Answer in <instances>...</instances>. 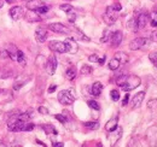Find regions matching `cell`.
I'll list each match as a JSON object with an SVG mask.
<instances>
[{
	"label": "cell",
	"instance_id": "1",
	"mask_svg": "<svg viewBox=\"0 0 157 147\" xmlns=\"http://www.w3.org/2000/svg\"><path fill=\"white\" fill-rule=\"evenodd\" d=\"M140 78L134 75H121L116 78V83L118 87H121V89L129 92L134 88H137L138 86H140Z\"/></svg>",
	"mask_w": 157,
	"mask_h": 147
},
{
	"label": "cell",
	"instance_id": "2",
	"mask_svg": "<svg viewBox=\"0 0 157 147\" xmlns=\"http://www.w3.org/2000/svg\"><path fill=\"white\" fill-rule=\"evenodd\" d=\"M118 18V15H117V11L113 7V6H108L104 15H103V19L104 22L108 24V25H113Z\"/></svg>",
	"mask_w": 157,
	"mask_h": 147
},
{
	"label": "cell",
	"instance_id": "3",
	"mask_svg": "<svg viewBox=\"0 0 157 147\" xmlns=\"http://www.w3.org/2000/svg\"><path fill=\"white\" fill-rule=\"evenodd\" d=\"M58 101L62 105H71L75 101V98L69 91H60L58 93Z\"/></svg>",
	"mask_w": 157,
	"mask_h": 147
},
{
	"label": "cell",
	"instance_id": "4",
	"mask_svg": "<svg viewBox=\"0 0 157 147\" xmlns=\"http://www.w3.org/2000/svg\"><path fill=\"white\" fill-rule=\"evenodd\" d=\"M48 48L53 52L57 53H65L67 52V45L63 41H58V40H53L48 42Z\"/></svg>",
	"mask_w": 157,
	"mask_h": 147
},
{
	"label": "cell",
	"instance_id": "5",
	"mask_svg": "<svg viewBox=\"0 0 157 147\" xmlns=\"http://www.w3.org/2000/svg\"><path fill=\"white\" fill-rule=\"evenodd\" d=\"M57 65H58V62H57V58L55 55H50L47 62H46V71L48 75H53L57 70Z\"/></svg>",
	"mask_w": 157,
	"mask_h": 147
},
{
	"label": "cell",
	"instance_id": "6",
	"mask_svg": "<svg viewBox=\"0 0 157 147\" xmlns=\"http://www.w3.org/2000/svg\"><path fill=\"white\" fill-rule=\"evenodd\" d=\"M48 29L58 34H70V29L62 23H51L48 25Z\"/></svg>",
	"mask_w": 157,
	"mask_h": 147
},
{
	"label": "cell",
	"instance_id": "7",
	"mask_svg": "<svg viewBox=\"0 0 157 147\" xmlns=\"http://www.w3.org/2000/svg\"><path fill=\"white\" fill-rule=\"evenodd\" d=\"M146 42H147L146 37H137V39H134L129 42V48L132 51H138V50L143 48L146 45Z\"/></svg>",
	"mask_w": 157,
	"mask_h": 147
},
{
	"label": "cell",
	"instance_id": "8",
	"mask_svg": "<svg viewBox=\"0 0 157 147\" xmlns=\"http://www.w3.org/2000/svg\"><path fill=\"white\" fill-rule=\"evenodd\" d=\"M121 136H122V128H116L115 130L109 131L108 139H109V141H110V145H111V146L116 145V142L121 139Z\"/></svg>",
	"mask_w": 157,
	"mask_h": 147
},
{
	"label": "cell",
	"instance_id": "9",
	"mask_svg": "<svg viewBox=\"0 0 157 147\" xmlns=\"http://www.w3.org/2000/svg\"><path fill=\"white\" fill-rule=\"evenodd\" d=\"M144 98H145V92H139L137 94H134V96L132 98L131 100V107L132 109H138L140 107V105L143 104L144 101Z\"/></svg>",
	"mask_w": 157,
	"mask_h": 147
},
{
	"label": "cell",
	"instance_id": "10",
	"mask_svg": "<svg viewBox=\"0 0 157 147\" xmlns=\"http://www.w3.org/2000/svg\"><path fill=\"white\" fill-rule=\"evenodd\" d=\"M24 18L27 22H30V23H36V22H41V17H40V15L36 12V11H34V10H28L27 12H24Z\"/></svg>",
	"mask_w": 157,
	"mask_h": 147
},
{
	"label": "cell",
	"instance_id": "11",
	"mask_svg": "<svg viewBox=\"0 0 157 147\" xmlns=\"http://www.w3.org/2000/svg\"><path fill=\"white\" fill-rule=\"evenodd\" d=\"M9 13H10L11 18L13 19V21H18V19H21L22 17H23V15H24V10H23L22 6H13V7L10 9Z\"/></svg>",
	"mask_w": 157,
	"mask_h": 147
},
{
	"label": "cell",
	"instance_id": "12",
	"mask_svg": "<svg viewBox=\"0 0 157 147\" xmlns=\"http://www.w3.org/2000/svg\"><path fill=\"white\" fill-rule=\"evenodd\" d=\"M64 42H65V45H67V52H68V53L75 55V53L78 51V43H76L75 39H73V37H68L67 41H64Z\"/></svg>",
	"mask_w": 157,
	"mask_h": 147
},
{
	"label": "cell",
	"instance_id": "13",
	"mask_svg": "<svg viewBox=\"0 0 157 147\" xmlns=\"http://www.w3.org/2000/svg\"><path fill=\"white\" fill-rule=\"evenodd\" d=\"M35 39H36L38 42H41V43L45 42L47 40V29L46 28H42V27L38 28L35 30Z\"/></svg>",
	"mask_w": 157,
	"mask_h": 147
},
{
	"label": "cell",
	"instance_id": "14",
	"mask_svg": "<svg viewBox=\"0 0 157 147\" xmlns=\"http://www.w3.org/2000/svg\"><path fill=\"white\" fill-rule=\"evenodd\" d=\"M122 39H123V35H122V32H114L113 33V35L110 37V41H111V46L113 47H117L121 45V42H122Z\"/></svg>",
	"mask_w": 157,
	"mask_h": 147
},
{
	"label": "cell",
	"instance_id": "15",
	"mask_svg": "<svg viewBox=\"0 0 157 147\" xmlns=\"http://www.w3.org/2000/svg\"><path fill=\"white\" fill-rule=\"evenodd\" d=\"M149 22V15L146 13H140L137 17V24H138V29H144L146 27Z\"/></svg>",
	"mask_w": 157,
	"mask_h": 147
},
{
	"label": "cell",
	"instance_id": "16",
	"mask_svg": "<svg viewBox=\"0 0 157 147\" xmlns=\"http://www.w3.org/2000/svg\"><path fill=\"white\" fill-rule=\"evenodd\" d=\"M13 76V71L7 68V66H2L0 68V80H6V78H10Z\"/></svg>",
	"mask_w": 157,
	"mask_h": 147
},
{
	"label": "cell",
	"instance_id": "17",
	"mask_svg": "<svg viewBox=\"0 0 157 147\" xmlns=\"http://www.w3.org/2000/svg\"><path fill=\"white\" fill-rule=\"evenodd\" d=\"M101 91H103V85L100 82H94L91 87V94L93 96H99Z\"/></svg>",
	"mask_w": 157,
	"mask_h": 147
},
{
	"label": "cell",
	"instance_id": "18",
	"mask_svg": "<svg viewBox=\"0 0 157 147\" xmlns=\"http://www.w3.org/2000/svg\"><path fill=\"white\" fill-rule=\"evenodd\" d=\"M42 5H45L41 0H29V1H27V9L28 10H36V9H39L40 6H42Z\"/></svg>",
	"mask_w": 157,
	"mask_h": 147
},
{
	"label": "cell",
	"instance_id": "19",
	"mask_svg": "<svg viewBox=\"0 0 157 147\" xmlns=\"http://www.w3.org/2000/svg\"><path fill=\"white\" fill-rule=\"evenodd\" d=\"M117 123H118V118L117 117H114L111 118L110 121H108V123L105 124V130L106 131H111V130H115L117 128Z\"/></svg>",
	"mask_w": 157,
	"mask_h": 147
},
{
	"label": "cell",
	"instance_id": "20",
	"mask_svg": "<svg viewBox=\"0 0 157 147\" xmlns=\"http://www.w3.org/2000/svg\"><path fill=\"white\" fill-rule=\"evenodd\" d=\"M12 100V94L10 91H4V89H0V103H6V101H10Z\"/></svg>",
	"mask_w": 157,
	"mask_h": 147
},
{
	"label": "cell",
	"instance_id": "21",
	"mask_svg": "<svg viewBox=\"0 0 157 147\" xmlns=\"http://www.w3.org/2000/svg\"><path fill=\"white\" fill-rule=\"evenodd\" d=\"M7 50V53H9V58L12 59V60H16L17 59V51L18 48L13 45H9V47L6 48Z\"/></svg>",
	"mask_w": 157,
	"mask_h": 147
},
{
	"label": "cell",
	"instance_id": "22",
	"mask_svg": "<svg viewBox=\"0 0 157 147\" xmlns=\"http://www.w3.org/2000/svg\"><path fill=\"white\" fill-rule=\"evenodd\" d=\"M114 58L117 59L118 62L121 63V65H122V64H126V63L128 62V55H126L124 52H116Z\"/></svg>",
	"mask_w": 157,
	"mask_h": 147
},
{
	"label": "cell",
	"instance_id": "23",
	"mask_svg": "<svg viewBox=\"0 0 157 147\" xmlns=\"http://www.w3.org/2000/svg\"><path fill=\"white\" fill-rule=\"evenodd\" d=\"M29 80H30L29 77H27L25 80H24V78H18V80L15 82V85H13V89H15V91H18L21 87H23V86H24Z\"/></svg>",
	"mask_w": 157,
	"mask_h": 147
},
{
	"label": "cell",
	"instance_id": "24",
	"mask_svg": "<svg viewBox=\"0 0 157 147\" xmlns=\"http://www.w3.org/2000/svg\"><path fill=\"white\" fill-rule=\"evenodd\" d=\"M65 77H67V80L73 81V80L76 77V69H75V68H69V69L65 71Z\"/></svg>",
	"mask_w": 157,
	"mask_h": 147
},
{
	"label": "cell",
	"instance_id": "25",
	"mask_svg": "<svg viewBox=\"0 0 157 147\" xmlns=\"http://www.w3.org/2000/svg\"><path fill=\"white\" fill-rule=\"evenodd\" d=\"M41 128L45 130L46 134H53V135H57L58 134V131L56 130V128L53 126H51V124H44Z\"/></svg>",
	"mask_w": 157,
	"mask_h": 147
},
{
	"label": "cell",
	"instance_id": "26",
	"mask_svg": "<svg viewBox=\"0 0 157 147\" xmlns=\"http://www.w3.org/2000/svg\"><path fill=\"white\" fill-rule=\"evenodd\" d=\"M127 28L131 30V32H138V24H137V18H132L131 21H128L127 23Z\"/></svg>",
	"mask_w": 157,
	"mask_h": 147
},
{
	"label": "cell",
	"instance_id": "27",
	"mask_svg": "<svg viewBox=\"0 0 157 147\" xmlns=\"http://www.w3.org/2000/svg\"><path fill=\"white\" fill-rule=\"evenodd\" d=\"M120 66H121V63L118 62L116 58H113V59L109 62V69H110V70H113V71L117 70Z\"/></svg>",
	"mask_w": 157,
	"mask_h": 147
},
{
	"label": "cell",
	"instance_id": "28",
	"mask_svg": "<svg viewBox=\"0 0 157 147\" xmlns=\"http://www.w3.org/2000/svg\"><path fill=\"white\" fill-rule=\"evenodd\" d=\"M16 60L20 63L22 66H25V65H27V59H25V57H24L23 52H22L21 50L17 51V59H16Z\"/></svg>",
	"mask_w": 157,
	"mask_h": 147
},
{
	"label": "cell",
	"instance_id": "29",
	"mask_svg": "<svg viewBox=\"0 0 157 147\" xmlns=\"http://www.w3.org/2000/svg\"><path fill=\"white\" fill-rule=\"evenodd\" d=\"M111 35H113V32H110L109 29H106L105 32H104V34H103V36H101V39H100V41L104 43V42H108L109 40H110V37H111Z\"/></svg>",
	"mask_w": 157,
	"mask_h": 147
},
{
	"label": "cell",
	"instance_id": "30",
	"mask_svg": "<svg viewBox=\"0 0 157 147\" xmlns=\"http://www.w3.org/2000/svg\"><path fill=\"white\" fill-rule=\"evenodd\" d=\"M81 74L82 75H86V76H88V75H91L92 74V71H93V69L90 66V65H83L82 68H81Z\"/></svg>",
	"mask_w": 157,
	"mask_h": 147
},
{
	"label": "cell",
	"instance_id": "31",
	"mask_svg": "<svg viewBox=\"0 0 157 147\" xmlns=\"http://www.w3.org/2000/svg\"><path fill=\"white\" fill-rule=\"evenodd\" d=\"M85 127L91 130H96V129L99 128V123L98 122H86L85 123Z\"/></svg>",
	"mask_w": 157,
	"mask_h": 147
},
{
	"label": "cell",
	"instance_id": "32",
	"mask_svg": "<svg viewBox=\"0 0 157 147\" xmlns=\"http://www.w3.org/2000/svg\"><path fill=\"white\" fill-rule=\"evenodd\" d=\"M59 9L62 10V11H64V12H71L74 9H73V6L71 5H69V4H62L60 6H59Z\"/></svg>",
	"mask_w": 157,
	"mask_h": 147
},
{
	"label": "cell",
	"instance_id": "33",
	"mask_svg": "<svg viewBox=\"0 0 157 147\" xmlns=\"http://www.w3.org/2000/svg\"><path fill=\"white\" fill-rule=\"evenodd\" d=\"M149 19H150V22H151V25H152L154 28H156L157 27V12H152L151 16L149 17Z\"/></svg>",
	"mask_w": 157,
	"mask_h": 147
},
{
	"label": "cell",
	"instance_id": "34",
	"mask_svg": "<svg viewBox=\"0 0 157 147\" xmlns=\"http://www.w3.org/2000/svg\"><path fill=\"white\" fill-rule=\"evenodd\" d=\"M110 96H111V99H113L114 101H117L118 99H120V92H118L117 89H113V91L110 92Z\"/></svg>",
	"mask_w": 157,
	"mask_h": 147
},
{
	"label": "cell",
	"instance_id": "35",
	"mask_svg": "<svg viewBox=\"0 0 157 147\" xmlns=\"http://www.w3.org/2000/svg\"><path fill=\"white\" fill-rule=\"evenodd\" d=\"M149 59H150V62L155 65L157 68V52H152V53H150L149 55Z\"/></svg>",
	"mask_w": 157,
	"mask_h": 147
},
{
	"label": "cell",
	"instance_id": "36",
	"mask_svg": "<svg viewBox=\"0 0 157 147\" xmlns=\"http://www.w3.org/2000/svg\"><path fill=\"white\" fill-rule=\"evenodd\" d=\"M87 104H88V106H90L91 109H93V110H97V111H98L99 109H100L99 104L97 103V101H94V100H90V101H88Z\"/></svg>",
	"mask_w": 157,
	"mask_h": 147
},
{
	"label": "cell",
	"instance_id": "37",
	"mask_svg": "<svg viewBox=\"0 0 157 147\" xmlns=\"http://www.w3.org/2000/svg\"><path fill=\"white\" fill-rule=\"evenodd\" d=\"M48 10H50V7H48V6H46V5H42V6H40L39 9H36L35 11H36L39 15H42V13H46Z\"/></svg>",
	"mask_w": 157,
	"mask_h": 147
},
{
	"label": "cell",
	"instance_id": "38",
	"mask_svg": "<svg viewBox=\"0 0 157 147\" xmlns=\"http://www.w3.org/2000/svg\"><path fill=\"white\" fill-rule=\"evenodd\" d=\"M55 118H56L57 121H59L60 123H63V124H64V123H67V117H65V116H63V115H56V116H55Z\"/></svg>",
	"mask_w": 157,
	"mask_h": 147
},
{
	"label": "cell",
	"instance_id": "39",
	"mask_svg": "<svg viewBox=\"0 0 157 147\" xmlns=\"http://www.w3.org/2000/svg\"><path fill=\"white\" fill-rule=\"evenodd\" d=\"M147 107L149 109H156L157 107V99H154V100H150L149 101V104H147Z\"/></svg>",
	"mask_w": 157,
	"mask_h": 147
},
{
	"label": "cell",
	"instance_id": "40",
	"mask_svg": "<svg viewBox=\"0 0 157 147\" xmlns=\"http://www.w3.org/2000/svg\"><path fill=\"white\" fill-rule=\"evenodd\" d=\"M0 58H2V59H6V58H9V53H7V50H0Z\"/></svg>",
	"mask_w": 157,
	"mask_h": 147
},
{
	"label": "cell",
	"instance_id": "41",
	"mask_svg": "<svg viewBox=\"0 0 157 147\" xmlns=\"http://www.w3.org/2000/svg\"><path fill=\"white\" fill-rule=\"evenodd\" d=\"M98 59H99V57L97 55H91L88 57V60L92 62V63H98Z\"/></svg>",
	"mask_w": 157,
	"mask_h": 147
},
{
	"label": "cell",
	"instance_id": "42",
	"mask_svg": "<svg viewBox=\"0 0 157 147\" xmlns=\"http://www.w3.org/2000/svg\"><path fill=\"white\" fill-rule=\"evenodd\" d=\"M41 115H48V109L47 107H45V106H40L39 109H38Z\"/></svg>",
	"mask_w": 157,
	"mask_h": 147
},
{
	"label": "cell",
	"instance_id": "43",
	"mask_svg": "<svg viewBox=\"0 0 157 147\" xmlns=\"http://www.w3.org/2000/svg\"><path fill=\"white\" fill-rule=\"evenodd\" d=\"M128 100H129V95L126 94L124 98H123V100H122V106H126V105L128 104Z\"/></svg>",
	"mask_w": 157,
	"mask_h": 147
},
{
	"label": "cell",
	"instance_id": "44",
	"mask_svg": "<svg viewBox=\"0 0 157 147\" xmlns=\"http://www.w3.org/2000/svg\"><path fill=\"white\" fill-rule=\"evenodd\" d=\"M73 12V11H71ZM71 12H68V16H69V21L70 22H75V19H76V16L74 15V13H71Z\"/></svg>",
	"mask_w": 157,
	"mask_h": 147
},
{
	"label": "cell",
	"instance_id": "45",
	"mask_svg": "<svg viewBox=\"0 0 157 147\" xmlns=\"http://www.w3.org/2000/svg\"><path fill=\"white\" fill-rule=\"evenodd\" d=\"M56 89H57V85H51L48 88V93H53Z\"/></svg>",
	"mask_w": 157,
	"mask_h": 147
},
{
	"label": "cell",
	"instance_id": "46",
	"mask_svg": "<svg viewBox=\"0 0 157 147\" xmlns=\"http://www.w3.org/2000/svg\"><path fill=\"white\" fill-rule=\"evenodd\" d=\"M151 41H152V42H157V32H155V33L151 35Z\"/></svg>",
	"mask_w": 157,
	"mask_h": 147
},
{
	"label": "cell",
	"instance_id": "47",
	"mask_svg": "<svg viewBox=\"0 0 157 147\" xmlns=\"http://www.w3.org/2000/svg\"><path fill=\"white\" fill-rule=\"evenodd\" d=\"M105 59H106V55H103L101 58H99L98 59V63L101 65V64H104V62H105Z\"/></svg>",
	"mask_w": 157,
	"mask_h": 147
},
{
	"label": "cell",
	"instance_id": "48",
	"mask_svg": "<svg viewBox=\"0 0 157 147\" xmlns=\"http://www.w3.org/2000/svg\"><path fill=\"white\" fill-rule=\"evenodd\" d=\"M52 146L53 147H63L64 146V144H63V142H53Z\"/></svg>",
	"mask_w": 157,
	"mask_h": 147
},
{
	"label": "cell",
	"instance_id": "49",
	"mask_svg": "<svg viewBox=\"0 0 157 147\" xmlns=\"http://www.w3.org/2000/svg\"><path fill=\"white\" fill-rule=\"evenodd\" d=\"M113 7H114V9H115V10H116V11H120V10H121V5H120V4H116V5H115V6H113Z\"/></svg>",
	"mask_w": 157,
	"mask_h": 147
},
{
	"label": "cell",
	"instance_id": "50",
	"mask_svg": "<svg viewBox=\"0 0 157 147\" xmlns=\"http://www.w3.org/2000/svg\"><path fill=\"white\" fill-rule=\"evenodd\" d=\"M36 142H38L39 145H41V146H45V144H44V142H41V141H39V140H36Z\"/></svg>",
	"mask_w": 157,
	"mask_h": 147
},
{
	"label": "cell",
	"instance_id": "51",
	"mask_svg": "<svg viewBox=\"0 0 157 147\" xmlns=\"http://www.w3.org/2000/svg\"><path fill=\"white\" fill-rule=\"evenodd\" d=\"M5 1L9 2V4H12V2H13V0H5Z\"/></svg>",
	"mask_w": 157,
	"mask_h": 147
},
{
	"label": "cell",
	"instance_id": "52",
	"mask_svg": "<svg viewBox=\"0 0 157 147\" xmlns=\"http://www.w3.org/2000/svg\"><path fill=\"white\" fill-rule=\"evenodd\" d=\"M1 7H2V2H0V9H1Z\"/></svg>",
	"mask_w": 157,
	"mask_h": 147
},
{
	"label": "cell",
	"instance_id": "53",
	"mask_svg": "<svg viewBox=\"0 0 157 147\" xmlns=\"http://www.w3.org/2000/svg\"><path fill=\"white\" fill-rule=\"evenodd\" d=\"M22 1H29V0H22Z\"/></svg>",
	"mask_w": 157,
	"mask_h": 147
}]
</instances>
